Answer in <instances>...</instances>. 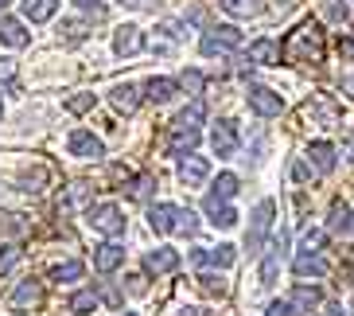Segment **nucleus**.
<instances>
[{"instance_id":"1","label":"nucleus","mask_w":354,"mask_h":316,"mask_svg":"<svg viewBox=\"0 0 354 316\" xmlns=\"http://www.w3.org/2000/svg\"><path fill=\"white\" fill-rule=\"evenodd\" d=\"M281 59L292 67H323V59H327V35H323V28L315 20H304L296 32L284 35Z\"/></svg>"},{"instance_id":"2","label":"nucleus","mask_w":354,"mask_h":316,"mask_svg":"<svg viewBox=\"0 0 354 316\" xmlns=\"http://www.w3.org/2000/svg\"><path fill=\"white\" fill-rule=\"evenodd\" d=\"M148 222H152V231L156 234H195L198 222H195V211L191 207H176V203H156V207L148 211Z\"/></svg>"},{"instance_id":"3","label":"nucleus","mask_w":354,"mask_h":316,"mask_svg":"<svg viewBox=\"0 0 354 316\" xmlns=\"http://www.w3.org/2000/svg\"><path fill=\"white\" fill-rule=\"evenodd\" d=\"M272 215H277V203H272V200H261L257 211H253L250 234H245V250H250V254H261V246H265V234H269V227H272Z\"/></svg>"},{"instance_id":"4","label":"nucleus","mask_w":354,"mask_h":316,"mask_svg":"<svg viewBox=\"0 0 354 316\" xmlns=\"http://www.w3.org/2000/svg\"><path fill=\"white\" fill-rule=\"evenodd\" d=\"M90 227L109 234V238H117V234H125V215H121V207H113V203H102V207L90 211Z\"/></svg>"},{"instance_id":"5","label":"nucleus","mask_w":354,"mask_h":316,"mask_svg":"<svg viewBox=\"0 0 354 316\" xmlns=\"http://www.w3.org/2000/svg\"><path fill=\"white\" fill-rule=\"evenodd\" d=\"M238 43H241V32L230 28V24H222V28H210V32L203 35V55H226V51H234Z\"/></svg>"},{"instance_id":"6","label":"nucleus","mask_w":354,"mask_h":316,"mask_svg":"<svg viewBox=\"0 0 354 316\" xmlns=\"http://www.w3.org/2000/svg\"><path fill=\"white\" fill-rule=\"evenodd\" d=\"M66 148H71L74 157H82V160H97L105 152V145L94 137V133H86V129H74L71 137H66Z\"/></svg>"},{"instance_id":"7","label":"nucleus","mask_w":354,"mask_h":316,"mask_svg":"<svg viewBox=\"0 0 354 316\" xmlns=\"http://www.w3.org/2000/svg\"><path fill=\"white\" fill-rule=\"evenodd\" d=\"M250 109L261 114V117H277L284 109V98L272 94V90H265V86H253L250 90Z\"/></svg>"},{"instance_id":"8","label":"nucleus","mask_w":354,"mask_h":316,"mask_svg":"<svg viewBox=\"0 0 354 316\" xmlns=\"http://www.w3.org/2000/svg\"><path fill=\"white\" fill-rule=\"evenodd\" d=\"M207 176H210L207 157H195V152H187V157L179 160V179H183L187 188H198V184H203Z\"/></svg>"},{"instance_id":"9","label":"nucleus","mask_w":354,"mask_h":316,"mask_svg":"<svg viewBox=\"0 0 354 316\" xmlns=\"http://www.w3.org/2000/svg\"><path fill=\"white\" fill-rule=\"evenodd\" d=\"M210 145H214L218 157H234V152H238V125H234V121H218L214 133H210Z\"/></svg>"},{"instance_id":"10","label":"nucleus","mask_w":354,"mask_h":316,"mask_svg":"<svg viewBox=\"0 0 354 316\" xmlns=\"http://www.w3.org/2000/svg\"><path fill=\"white\" fill-rule=\"evenodd\" d=\"M304 121H323V125H339V109H335L327 98H312V102L300 109Z\"/></svg>"},{"instance_id":"11","label":"nucleus","mask_w":354,"mask_h":316,"mask_svg":"<svg viewBox=\"0 0 354 316\" xmlns=\"http://www.w3.org/2000/svg\"><path fill=\"white\" fill-rule=\"evenodd\" d=\"M140 47H145V35H140V28H136V24L117 28V35H113V51L117 55H136Z\"/></svg>"},{"instance_id":"12","label":"nucleus","mask_w":354,"mask_h":316,"mask_svg":"<svg viewBox=\"0 0 354 316\" xmlns=\"http://www.w3.org/2000/svg\"><path fill=\"white\" fill-rule=\"evenodd\" d=\"M179 265V254L176 250H167V246H160V250H148L145 254V270L148 274H171Z\"/></svg>"},{"instance_id":"13","label":"nucleus","mask_w":354,"mask_h":316,"mask_svg":"<svg viewBox=\"0 0 354 316\" xmlns=\"http://www.w3.org/2000/svg\"><path fill=\"white\" fill-rule=\"evenodd\" d=\"M207 215H210V222L214 227H222V231H230V227H238V211L234 207H226V200H214V195H207Z\"/></svg>"},{"instance_id":"14","label":"nucleus","mask_w":354,"mask_h":316,"mask_svg":"<svg viewBox=\"0 0 354 316\" xmlns=\"http://www.w3.org/2000/svg\"><path fill=\"white\" fill-rule=\"evenodd\" d=\"M234 246H214V250H195L191 254V262L195 265H218V270H226V265H234Z\"/></svg>"},{"instance_id":"15","label":"nucleus","mask_w":354,"mask_h":316,"mask_svg":"<svg viewBox=\"0 0 354 316\" xmlns=\"http://www.w3.org/2000/svg\"><path fill=\"white\" fill-rule=\"evenodd\" d=\"M327 227H331V234H339V238H354V211L346 207V203H335Z\"/></svg>"},{"instance_id":"16","label":"nucleus","mask_w":354,"mask_h":316,"mask_svg":"<svg viewBox=\"0 0 354 316\" xmlns=\"http://www.w3.org/2000/svg\"><path fill=\"white\" fill-rule=\"evenodd\" d=\"M39 301H43V289H39L35 281H24L20 289H16V293L8 297V305L16 308V313H28V308H35Z\"/></svg>"},{"instance_id":"17","label":"nucleus","mask_w":354,"mask_h":316,"mask_svg":"<svg viewBox=\"0 0 354 316\" xmlns=\"http://www.w3.org/2000/svg\"><path fill=\"white\" fill-rule=\"evenodd\" d=\"M308 160H312V168L319 172V176L335 172V148L327 145V141H315V145H308Z\"/></svg>"},{"instance_id":"18","label":"nucleus","mask_w":354,"mask_h":316,"mask_svg":"<svg viewBox=\"0 0 354 316\" xmlns=\"http://www.w3.org/2000/svg\"><path fill=\"white\" fill-rule=\"evenodd\" d=\"M94 265L102 270V274H113L117 265H125V250L117 243H105V246H97V254H94Z\"/></svg>"},{"instance_id":"19","label":"nucleus","mask_w":354,"mask_h":316,"mask_svg":"<svg viewBox=\"0 0 354 316\" xmlns=\"http://www.w3.org/2000/svg\"><path fill=\"white\" fill-rule=\"evenodd\" d=\"M32 35L24 32L20 20H12V16H0V43H8V47H28Z\"/></svg>"},{"instance_id":"20","label":"nucleus","mask_w":354,"mask_h":316,"mask_svg":"<svg viewBox=\"0 0 354 316\" xmlns=\"http://www.w3.org/2000/svg\"><path fill=\"white\" fill-rule=\"evenodd\" d=\"M176 94H179V82H171V78H152V82L145 86V98L148 102H156V105L171 102Z\"/></svg>"},{"instance_id":"21","label":"nucleus","mask_w":354,"mask_h":316,"mask_svg":"<svg viewBox=\"0 0 354 316\" xmlns=\"http://www.w3.org/2000/svg\"><path fill=\"white\" fill-rule=\"evenodd\" d=\"M327 270H331V265L323 262V258H315V254H300V258L292 262V274L296 277H323Z\"/></svg>"},{"instance_id":"22","label":"nucleus","mask_w":354,"mask_h":316,"mask_svg":"<svg viewBox=\"0 0 354 316\" xmlns=\"http://www.w3.org/2000/svg\"><path fill=\"white\" fill-rule=\"evenodd\" d=\"M198 145V129H183V125H171V141H167V148L176 152V157H183V152H191V148Z\"/></svg>"},{"instance_id":"23","label":"nucleus","mask_w":354,"mask_h":316,"mask_svg":"<svg viewBox=\"0 0 354 316\" xmlns=\"http://www.w3.org/2000/svg\"><path fill=\"white\" fill-rule=\"evenodd\" d=\"M250 59L261 67H272V63H281V47L272 40H257V43H250Z\"/></svg>"},{"instance_id":"24","label":"nucleus","mask_w":354,"mask_h":316,"mask_svg":"<svg viewBox=\"0 0 354 316\" xmlns=\"http://www.w3.org/2000/svg\"><path fill=\"white\" fill-rule=\"evenodd\" d=\"M284 243H288V238L281 234V243H277L269 254H265V262H261V285H272V281H277V270H281V250H284Z\"/></svg>"},{"instance_id":"25","label":"nucleus","mask_w":354,"mask_h":316,"mask_svg":"<svg viewBox=\"0 0 354 316\" xmlns=\"http://www.w3.org/2000/svg\"><path fill=\"white\" fill-rule=\"evenodd\" d=\"M292 313H312L315 305H319V289H308V285H296L292 289Z\"/></svg>"},{"instance_id":"26","label":"nucleus","mask_w":354,"mask_h":316,"mask_svg":"<svg viewBox=\"0 0 354 316\" xmlns=\"http://www.w3.org/2000/svg\"><path fill=\"white\" fill-rule=\"evenodd\" d=\"M55 8H59V0H24V16L32 24H43V20H51Z\"/></svg>"},{"instance_id":"27","label":"nucleus","mask_w":354,"mask_h":316,"mask_svg":"<svg viewBox=\"0 0 354 316\" xmlns=\"http://www.w3.org/2000/svg\"><path fill=\"white\" fill-rule=\"evenodd\" d=\"M113 105L121 114H133L136 105H140V90L136 86H113Z\"/></svg>"},{"instance_id":"28","label":"nucleus","mask_w":354,"mask_h":316,"mask_svg":"<svg viewBox=\"0 0 354 316\" xmlns=\"http://www.w3.org/2000/svg\"><path fill=\"white\" fill-rule=\"evenodd\" d=\"M203 117H207V105H203V102H191L187 109H183V114L176 117V125H183V129H198V125H203Z\"/></svg>"},{"instance_id":"29","label":"nucleus","mask_w":354,"mask_h":316,"mask_svg":"<svg viewBox=\"0 0 354 316\" xmlns=\"http://www.w3.org/2000/svg\"><path fill=\"white\" fill-rule=\"evenodd\" d=\"M82 274H86L82 262H63V265H55V270H51V281H59V285H63V281H78Z\"/></svg>"},{"instance_id":"30","label":"nucleus","mask_w":354,"mask_h":316,"mask_svg":"<svg viewBox=\"0 0 354 316\" xmlns=\"http://www.w3.org/2000/svg\"><path fill=\"white\" fill-rule=\"evenodd\" d=\"M210 195H214V200H230V195H238V176H234V172H222Z\"/></svg>"},{"instance_id":"31","label":"nucleus","mask_w":354,"mask_h":316,"mask_svg":"<svg viewBox=\"0 0 354 316\" xmlns=\"http://www.w3.org/2000/svg\"><path fill=\"white\" fill-rule=\"evenodd\" d=\"M94 308H97V297L90 293V289H82V293H74V297H71V313L86 316V313H94Z\"/></svg>"},{"instance_id":"32","label":"nucleus","mask_w":354,"mask_h":316,"mask_svg":"<svg viewBox=\"0 0 354 316\" xmlns=\"http://www.w3.org/2000/svg\"><path fill=\"white\" fill-rule=\"evenodd\" d=\"M222 8L230 12V16H257V0H218Z\"/></svg>"},{"instance_id":"33","label":"nucleus","mask_w":354,"mask_h":316,"mask_svg":"<svg viewBox=\"0 0 354 316\" xmlns=\"http://www.w3.org/2000/svg\"><path fill=\"white\" fill-rule=\"evenodd\" d=\"M20 258H24L20 246H4V254H0V274H8L12 265H20Z\"/></svg>"},{"instance_id":"34","label":"nucleus","mask_w":354,"mask_h":316,"mask_svg":"<svg viewBox=\"0 0 354 316\" xmlns=\"http://www.w3.org/2000/svg\"><path fill=\"white\" fill-rule=\"evenodd\" d=\"M59 32L66 35V43H82V40H86V24H78V20H66L63 28H59Z\"/></svg>"},{"instance_id":"35","label":"nucleus","mask_w":354,"mask_h":316,"mask_svg":"<svg viewBox=\"0 0 354 316\" xmlns=\"http://www.w3.org/2000/svg\"><path fill=\"white\" fill-rule=\"evenodd\" d=\"M148 191H152V179H148V176H136L133 184H129V195H133V200H140V203L148 200Z\"/></svg>"},{"instance_id":"36","label":"nucleus","mask_w":354,"mask_h":316,"mask_svg":"<svg viewBox=\"0 0 354 316\" xmlns=\"http://www.w3.org/2000/svg\"><path fill=\"white\" fill-rule=\"evenodd\" d=\"M198 285H203V289H207V293H226V281H222L218 274H198Z\"/></svg>"},{"instance_id":"37","label":"nucleus","mask_w":354,"mask_h":316,"mask_svg":"<svg viewBox=\"0 0 354 316\" xmlns=\"http://www.w3.org/2000/svg\"><path fill=\"white\" fill-rule=\"evenodd\" d=\"M66 109H71V114H86V109H94V94H74L71 102H66Z\"/></svg>"},{"instance_id":"38","label":"nucleus","mask_w":354,"mask_h":316,"mask_svg":"<svg viewBox=\"0 0 354 316\" xmlns=\"http://www.w3.org/2000/svg\"><path fill=\"white\" fill-rule=\"evenodd\" d=\"M327 246V234L323 231H308L304 234V250H323Z\"/></svg>"},{"instance_id":"39","label":"nucleus","mask_w":354,"mask_h":316,"mask_svg":"<svg viewBox=\"0 0 354 316\" xmlns=\"http://www.w3.org/2000/svg\"><path fill=\"white\" fill-rule=\"evenodd\" d=\"M78 8H86V12H94V20H105V4L102 0H74Z\"/></svg>"},{"instance_id":"40","label":"nucleus","mask_w":354,"mask_h":316,"mask_svg":"<svg viewBox=\"0 0 354 316\" xmlns=\"http://www.w3.org/2000/svg\"><path fill=\"white\" fill-rule=\"evenodd\" d=\"M43 179H47V172H35V176H32V172H28V176H24L20 184H24V191H43V188H39Z\"/></svg>"},{"instance_id":"41","label":"nucleus","mask_w":354,"mask_h":316,"mask_svg":"<svg viewBox=\"0 0 354 316\" xmlns=\"http://www.w3.org/2000/svg\"><path fill=\"white\" fill-rule=\"evenodd\" d=\"M183 86H187L191 94H198V90H203V74H198V71H187V78H183Z\"/></svg>"},{"instance_id":"42","label":"nucleus","mask_w":354,"mask_h":316,"mask_svg":"<svg viewBox=\"0 0 354 316\" xmlns=\"http://www.w3.org/2000/svg\"><path fill=\"white\" fill-rule=\"evenodd\" d=\"M339 55H343V59H354V35H339Z\"/></svg>"},{"instance_id":"43","label":"nucleus","mask_w":354,"mask_h":316,"mask_svg":"<svg viewBox=\"0 0 354 316\" xmlns=\"http://www.w3.org/2000/svg\"><path fill=\"white\" fill-rule=\"evenodd\" d=\"M269 316H296V313H292L288 301H272V305H269Z\"/></svg>"},{"instance_id":"44","label":"nucleus","mask_w":354,"mask_h":316,"mask_svg":"<svg viewBox=\"0 0 354 316\" xmlns=\"http://www.w3.org/2000/svg\"><path fill=\"white\" fill-rule=\"evenodd\" d=\"M327 16H335V20H346L351 12H346V4H339V0H331V4H327Z\"/></svg>"},{"instance_id":"45","label":"nucleus","mask_w":354,"mask_h":316,"mask_svg":"<svg viewBox=\"0 0 354 316\" xmlns=\"http://www.w3.org/2000/svg\"><path fill=\"white\" fill-rule=\"evenodd\" d=\"M102 297H105V301H109V305H121V293H117V289H102Z\"/></svg>"},{"instance_id":"46","label":"nucleus","mask_w":354,"mask_h":316,"mask_svg":"<svg viewBox=\"0 0 354 316\" xmlns=\"http://www.w3.org/2000/svg\"><path fill=\"white\" fill-rule=\"evenodd\" d=\"M343 160H351V164H354V133L346 137V145H343Z\"/></svg>"},{"instance_id":"47","label":"nucleus","mask_w":354,"mask_h":316,"mask_svg":"<svg viewBox=\"0 0 354 316\" xmlns=\"http://www.w3.org/2000/svg\"><path fill=\"white\" fill-rule=\"evenodd\" d=\"M292 179H300L304 184V179H308V168H304V164H292Z\"/></svg>"},{"instance_id":"48","label":"nucleus","mask_w":354,"mask_h":316,"mask_svg":"<svg viewBox=\"0 0 354 316\" xmlns=\"http://www.w3.org/2000/svg\"><path fill=\"white\" fill-rule=\"evenodd\" d=\"M343 90H346V94L354 98V78H343Z\"/></svg>"},{"instance_id":"49","label":"nucleus","mask_w":354,"mask_h":316,"mask_svg":"<svg viewBox=\"0 0 354 316\" xmlns=\"http://www.w3.org/2000/svg\"><path fill=\"white\" fill-rule=\"evenodd\" d=\"M323 316H343V308H339V305H331V308H327Z\"/></svg>"},{"instance_id":"50","label":"nucleus","mask_w":354,"mask_h":316,"mask_svg":"<svg viewBox=\"0 0 354 316\" xmlns=\"http://www.w3.org/2000/svg\"><path fill=\"white\" fill-rule=\"evenodd\" d=\"M125 4H133V8H140V4H148V0H125Z\"/></svg>"},{"instance_id":"51","label":"nucleus","mask_w":354,"mask_h":316,"mask_svg":"<svg viewBox=\"0 0 354 316\" xmlns=\"http://www.w3.org/2000/svg\"><path fill=\"white\" fill-rule=\"evenodd\" d=\"M8 4H12V0H0V12H4V8H8Z\"/></svg>"},{"instance_id":"52","label":"nucleus","mask_w":354,"mask_h":316,"mask_svg":"<svg viewBox=\"0 0 354 316\" xmlns=\"http://www.w3.org/2000/svg\"><path fill=\"white\" fill-rule=\"evenodd\" d=\"M125 316H136V313H125Z\"/></svg>"}]
</instances>
